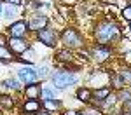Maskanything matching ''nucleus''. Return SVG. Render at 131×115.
Returning <instances> with one entry per match:
<instances>
[{
    "label": "nucleus",
    "instance_id": "6ab92c4d",
    "mask_svg": "<svg viewBox=\"0 0 131 115\" xmlns=\"http://www.w3.org/2000/svg\"><path fill=\"white\" fill-rule=\"evenodd\" d=\"M4 18H7V19H10V18H14L16 14H18V5H7L5 9H4Z\"/></svg>",
    "mask_w": 131,
    "mask_h": 115
},
{
    "label": "nucleus",
    "instance_id": "393cba45",
    "mask_svg": "<svg viewBox=\"0 0 131 115\" xmlns=\"http://www.w3.org/2000/svg\"><path fill=\"white\" fill-rule=\"evenodd\" d=\"M122 18L128 21V23H131V5H128V7L122 9Z\"/></svg>",
    "mask_w": 131,
    "mask_h": 115
},
{
    "label": "nucleus",
    "instance_id": "2f4dec72",
    "mask_svg": "<svg viewBox=\"0 0 131 115\" xmlns=\"http://www.w3.org/2000/svg\"><path fill=\"white\" fill-rule=\"evenodd\" d=\"M129 28H131V23H129Z\"/></svg>",
    "mask_w": 131,
    "mask_h": 115
},
{
    "label": "nucleus",
    "instance_id": "c85d7f7f",
    "mask_svg": "<svg viewBox=\"0 0 131 115\" xmlns=\"http://www.w3.org/2000/svg\"><path fill=\"white\" fill-rule=\"evenodd\" d=\"M63 2H65V4H73L75 0H63Z\"/></svg>",
    "mask_w": 131,
    "mask_h": 115
},
{
    "label": "nucleus",
    "instance_id": "5701e85b",
    "mask_svg": "<svg viewBox=\"0 0 131 115\" xmlns=\"http://www.w3.org/2000/svg\"><path fill=\"white\" fill-rule=\"evenodd\" d=\"M79 113H81V115H103L98 108H93V106H91V108H86V110H82V112H79Z\"/></svg>",
    "mask_w": 131,
    "mask_h": 115
},
{
    "label": "nucleus",
    "instance_id": "bb28decb",
    "mask_svg": "<svg viewBox=\"0 0 131 115\" xmlns=\"http://www.w3.org/2000/svg\"><path fill=\"white\" fill-rule=\"evenodd\" d=\"M4 2H7L9 5H19L21 4V0H4Z\"/></svg>",
    "mask_w": 131,
    "mask_h": 115
},
{
    "label": "nucleus",
    "instance_id": "b1692460",
    "mask_svg": "<svg viewBox=\"0 0 131 115\" xmlns=\"http://www.w3.org/2000/svg\"><path fill=\"white\" fill-rule=\"evenodd\" d=\"M119 77H121L122 82H131V70H122Z\"/></svg>",
    "mask_w": 131,
    "mask_h": 115
},
{
    "label": "nucleus",
    "instance_id": "f8f14e48",
    "mask_svg": "<svg viewBox=\"0 0 131 115\" xmlns=\"http://www.w3.org/2000/svg\"><path fill=\"white\" fill-rule=\"evenodd\" d=\"M23 110H25L26 113H37V112L40 110V103H39L37 99H28L26 103L23 105Z\"/></svg>",
    "mask_w": 131,
    "mask_h": 115
},
{
    "label": "nucleus",
    "instance_id": "39448f33",
    "mask_svg": "<svg viewBox=\"0 0 131 115\" xmlns=\"http://www.w3.org/2000/svg\"><path fill=\"white\" fill-rule=\"evenodd\" d=\"M7 44H9V51L12 54H23V52L30 47L28 42L25 40L23 37H10L9 40H7Z\"/></svg>",
    "mask_w": 131,
    "mask_h": 115
},
{
    "label": "nucleus",
    "instance_id": "cd10ccee",
    "mask_svg": "<svg viewBox=\"0 0 131 115\" xmlns=\"http://www.w3.org/2000/svg\"><path fill=\"white\" fill-rule=\"evenodd\" d=\"M63 115H81V113H77V112H67V113H63Z\"/></svg>",
    "mask_w": 131,
    "mask_h": 115
},
{
    "label": "nucleus",
    "instance_id": "aec40b11",
    "mask_svg": "<svg viewBox=\"0 0 131 115\" xmlns=\"http://www.w3.org/2000/svg\"><path fill=\"white\" fill-rule=\"evenodd\" d=\"M40 98L46 101V99H56V93L52 89H40Z\"/></svg>",
    "mask_w": 131,
    "mask_h": 115
},
{
    "label": "nucleus",
    "instance_id": "f03ea898",
    "mask_svg": "<svg viewBox=\"0 0 131 115\" xmlns=\"http://www.w3.org/2000/svg\"><path fill=\"white\" fill-rule=\"evenodd\" d=\"M51 82L56 89H65V87H70L77 82V75H73L72 72H54L51 75Z\"/></svg>",
    "mask_w": 131,
    "mask_h": 115
},
{
    "label": "nucleus",
    "instance_id": "2eb2a0df",
    "mask_svg": "<svg viewBox=\"0 0 131 115\" xmlns=\"http://www.w3.org/2000/svg\"><path fill=\"white\" fill-rule=\"evenodd\" d=\"M2 85L7 87V89H14V91H19L21 89V84L16 79H5V80H2Z\"/></svg>",
    "mask_w": 131,
    "mask_h": 115
},
{
    "label": "nucleus",
    "instance_id": "4468645a",
    "mask_svg": "<svg viewBox=\"0 0 131 115\" xmlns=\"http://www.w3.org/2000/svg\"><path fill=\"white\" fill-rule=\"evenodd\" d=\"M91 98H93V93H91L89 89H79L77 91V99L82 101V103H89Z\"/></svg>",
    "mask_w": 131,
    "mask_h": 115
},
{
    "label": "nucleus",
    "instance_id": "a878e982",
    "mask_svg": "<svg viewBox=\"0 0 131 115\" xmlns=\"http://www.w3.org/2000/svg\"><path fill=\"white\" fill-rule=\"evenodd\" d=\"M122 112H124V115H129L131 113V99H126V101H124Z\"/></svg>",
    "mask_w": 131,
    "mask_h": 115
},
{
    "label": "nucleus",
    "instance_id": "dca6fc26",
    "mask_svg": "<svg viewBox=\"0 0 131 115\" xmlns=\"http://www.w3.org/2000/svg\"><path fill=\"white\" fill-rule=\"evenodd\" d=\"M37 59V52L33 51L31 47H28L26 51L23 52V61H26V63H33Z\"/></svg>",
    "mask_w": 131,
    "mask_h": 115
},
{
    "label": "nucleus",
    "instance_id": "412c9836",
    "mask_svg": "<svg viewBox=\"0 0 131 115\" xmlns=\"http://www.w3.org/2000/svg\"><path fill=\"white\" fill-rule=\"evenodd\" d=\"M35 73H37V79L44 80V79L49 77V68H47V66H39V68L35 70Z\"/></svg>",
    "mask_w": 131,
    "mask_h": 115
},
{
    "label": "nucleus",
    "instance_id": "c756f323",
    "mask_svg": "<svg viewBox=\"0 0 131 115\" xmlns=\"http://www.w3.org/2000/svg\"><path fill=\"white\" fill-rule=\"evenodd\" d=\"M4 12V5H2V2H0V14Z\"/></svg>",
    "mask_w": 131,
    "mask_h": 115
},
{
    "label": "nucleus",
    "instance_id": "20e7f679",
    "mask_svg": "<svg viewBox=\"0 0 131 115\" xmlns=\"http://www.w3.org/2000/svg\"><path fill=\"white\" fill-rule=\"evenodd\" d=\"M37 39L42 42V44H46L47 47H54L56 45V40H58V33L52 30V28H42V30L37 31Z\"/></svg>",
    "mask_w": 131,
    "mask_h": 115
},
{
    "label": "nucleus",
    "instance_id": "4be33fe9",
    "mask_svg": "<svg viewBox=\"0 0 131 115\" xmlns=\"http://www.w3.org/2000/svg\"><path fill=\"white\" fill-rule=\"evenodd\" d=\"M58 59H61V61H72L73 56H72V52L67 49V51H60L58 52Z\"/></svg>",
    "mask_w": 131,
    "mask_h": 115
},
{
    "label": "nucleus",
    "instance_id": "a211bd4d",
    "mask_svg": "<svg viewBox=\"0 0 131 115\" xmlns=\"http://www.w3.org/2000/svg\"><path fill=\"white\" fill-rule=\"evenodd\" d=\"M44 108L49 110V112H56V110L60 108V103H58L56 99H46V101H44Z\"/></svg>",
    "mask_w": 131,
    "mask_h": 115
},
{
    "label": "nucleus",
    "instance_id": "6e6552de",
    "mask_svg": "<svg viewBox=\"0 0 131 115\" xmlns=\"http://www.w3.org/2000/svg\"><path fill=\"white\" fill-rule=\"evenodd\" d=\"M26 31H28V24H26V21H16V23H12V24L9 26L10 37H25Z\"/></svg>",
    "mask_w": 131,
    "mask_h": 115
},
{
    "label": "nucleus",
    "instance_id": "ddd939ff",
    "mask_svg": "<svg viewBox=\"0 0 131 115\" xmlns=\"http://www.w3.org/2000/svg\"><path fill=\"white\" fill-rule=\"evenodd\" d=\"M14 99L7 96V94H0V108H4V110H10L12 106H14Z\"/></svg>",
    "mask_w": 131,
    "mask_h": 115
},
{
    "label": "nucleus",
    "instance_id": "9b49d317",
    "mask_svg": "<svg viewBox=\"0 0 131 115\" xmlns=\"http://www.w3.org/2000/svg\"><path fill=\"white\" fill-rule=\"evenodd\" d=\"M5 45H7V40L0 37V59H2V61H10L12 52H10L9 49L5 47Z\"/></svg>",
    "mask_w": 131,
    "mask_h": 115
},
{
    "label": "nucleus",
    "instance_id": "9d476101",
    "mask_svg": "<svg viewBox=\"0 0 131 115\" xmlns=\"http://www.w3.org/2000/svg\"><path fill=\"white\" fill-rule=\"evenodd\" d=\"M40 98V87L37 84H28L26 85V99H39Z\"/></svg>",
    "mask_w": 131,
    "mask_h": 115
},
{
    "label": "nucleus",
    "instance_id": "f257e3e1",
    "mask_svg": "<svg viewBox=\"0 0 131 115\" xmlns=\"http://www.w3.org/2000/svg\"><path fill=\"white\" fill-rule=\"evenodd\" d=\"M94 37L100 44H108L119 39V26L114 21H100L94 28Z\"/></svg>",
    "mask_w": 131,
    "mask_h": 115
},
{
    "label": "nucleus",
    "instance_id": "1a4fd4ad",
    "mask_svg": "<svg viewBox=\"0 0 131 115\" xmlns=\"http://www.w3.org/2000/svg\"><path fill=\"white\" fill-rule=\"evenodd\" d=\"M28 30H33V31H39L42 28H46L47 24V18L46 16H33L31 19H28Z\"/></svg>",
    "mask_w": 131,
    "mask_h": 115
},
{
    "label": "nucleus",
    "instance_id": "f3484780",
    "mask_svg": "<svg viewBox=\"0 0 131 115\" xmlns=\"http://www.w3.org/2000/svg\"><path fill=\"white\" fill-rule=\"evenodd\" d=\"M110 94V89H107V87H103V89H98V91H94V94H93V98L96 99V101H103L107 96Z\"/></svg>",
    "mask_w": 131,
    "mask_h": 115
},
{
    "label": "nucleus",
    "instance_id": "423d86ee",
    "mask_svg": "<svg viewBox=\"0 0 131 115\" xmlns=\"http://www.w3.org/2000/svg\"><path fill=\"white\" fill-rule=\"evenodd\" d=\"M91 54H93V58H94L98 63H103L105 59H108V58H110L112 49L108 47V45H105V44H96V45L93 47Z\"/></svg>",
    "mask_w": 131,
    "mask_h": 115
},
{
    "label": "nucleus",
    "instance_id": "7ed1b4c3",
    "mask_svg": "<svg viewBox=\"0 0 131 115\" xmlns=\"http://www.w3.org/2000/svg\"><path fill=\"white\" fill-rule=\"evenodd\" d=\"M61 42L67 49H79L82 45V35L75 28H67L61 35Z\"/></svg>",
    "mask_w": 131,
    "mask_h": 115
},
{
    "label": "nucleus",
    "instance_id": "0eeeda50",
    "mask_svg": "<svg viewBox=\"0 0 131 115\" xmlns=\"http://www.w3.org/2000/svg\"><path fill=\"white\" fill-rule=\"evenodd\" d=\"M18 77H19L21 82H25L26 85H28V84H33L37 80V73H35V70H33L31 66L19 68V70H18Z\"/></svg>",
    "mask_w": 131,
    "mask_h": 115
},
{
    "label": "nucleus",
    "instance_id": "7c9ffc66",
    "mask_svg": "<svg viewBox=\"0 0 131 115\" xmlns=\"http://www.w3.org/2000/svg\"><path fill=\"white\" fill-rule=\"evenodd\" d=\"M42 115H49V113H42Z\"/></svg>",
    "mask_w": 131,
    "mask_h": 115
}]
</instances>
